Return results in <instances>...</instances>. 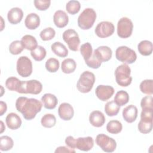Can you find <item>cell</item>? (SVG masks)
<instances>
[{
	"label": "cell",
	"instance_id": "4fadbf2b",
	"mask_svg": "<svg viewBox=\"0 0 153 153\" xmlns=\"http://www.w3.org/2000/svg\"><path fill=\"white\" fill-rule=\"evenodd\" d=\"M75 148L82 151H88L91 150L94 146L93 139L90 136L87 137H79L75 139Z\"/></svg>",
	"mask_w": 153,
	"mask_h": 153
},
{
	"label": "cell",
	"instance_id": "ffe728a7",
	"mask_svg": "<svg viewBox=\"0 0 153 153\" xmlns=\"http://www.w3.org/2000/svg\"><path fill=\"white\" fill-rule=\"evenodd\" d=\"M5 122L7 127L11 130L18 129L22 125V120L20 117L16 113H9L5 118Z\"/></svg>",
	"mask_w": 153,
	"mask_h": 153
},
{
	"label": "cell",
	"instance_id": "74e56055",
	"mask_svg": "<svg viewBox=\"0 0 153 153\" xmlns=\"http://www.w3.org/2000/svg\"><path fill=\"white\" fill-rule=\"evenodd\" d=\"M80 52L85 62L87 61L93 54V48L91 44L89 42H85L82 44L80 47Z\"/></svg>",
	"mask_w": 153,
	"mask_h": 153
},
{
	"label": "cell",
	"instance_id": "7a4b0ae2",
	"mask_svg": "<svg viewBox=\"0 0 153 153\" xmlns=\"http://www.w3.org/2000/svg\"><path fill=\"white\" fill-rule=\"evenodd\" d=\"M131 69L127 64H122L118 66L115 71V81L121 87L128 86L132 81V77L130 76Z\"/></svg>",
	"mask_w": 153,
	"mask_h": 153
},
{
	"label": "cell",
	"instance_id": "8d00e7d4",
	"mask_svg": "<svg viewBox=\"0 0 153 153\" xmlns=\"http://www.w3.org/2000/svg\"><path fill=\"white\" fill-rule=\"evenodd\" d=\"M24 48H25L22 41L19 40L13 41L9 45V51L13 55L20 54Z\"/></svg>",
	"mask_w": 153,
	"mask_h": 153
},
{
	"label": "cell",
	"instance_id": "5b68a950",
	"mask_svg": "<svg viewBox=\"0 0 153 153\" xmlns=\"http://www.w3.org/2000/svg\"><path fill=\"white\" fill-rule=\"evenodd\" d=\"M42 90V84L38 80L31 79L29 81H22L17 91L22 94H38Z\"/></svg>",
	"mask_w": 153,
	"mask_h": 153
},
{
	"label": "cell",
	"instance_id": "681fc988",
	"mask_svg": "<svg viewBox=\"0 0 153 153\" xmlns=\"http://www.w3.org/2000/svg\"><path fill=\"white\" fill-rule=\"evenodd\" d=\"M1 97L2 96V94H3V91H4V88H3V87L2 85H1Z\"/></svg>",
	"mask_w": 153,
	"mask_h": 153
},
{
	"label": "cell",
	"instance_id": "d590c367",
	"mask_svg": "<svg viewBox=\"0 0 153 153\" xmlns=\"http://www.w3.org/2000/svg\"><path fill=\"white\" fill-rule=\"evenodd\" d=\"M21 81H22L15 76H10L6 79L5 86L11 91H17L20 86Z\"/></svg>",
	"mask_w": 153,
	"mask_h": 153
},
{
	"label": "cell",
	"instance_id": "836d02e7",
	"mask_svg": "<svg viewBox=\"0 0 153 153\" xmlns=\"http://www.w3.org/2000/svg\"><path fill=\"white\" fill-rule=\"evenodd\" d=\"M139 88L142 93L148 95H152L153 93V80H143L140 84Z\"/></svg>",
	"mask_w": 153,
	"mask_h": 153
},
{
	"label": "cell",
	"instance_id": "d6986e66",
	"mask_svg": "<svg viewBox=\"0 0 153 153\" xmlns=\"http://www.w3.org/2000/svg\"><path fill=\"white\" fill-rule=\"evenodd\" d=\"M105 117L101 111H93L90 114L89 122L94 127H102L105 124Z\"/></svg>",
	"mask_w": 153,
	"mask_h": 153
},
{
	"label": "cell",
	"instance_id": "44dd1931",
	"mask_svg": "<svg viewBox=\"0 0 153 153\" xmlns=\"http://www.w3.org/2000/svg\"><path fill=\"white\" fill-rule=\"evenodd\" d=\"M40 24L39 16L34 13H31L27 15L25 20V25L26 27L30 30L36 29Z\"/></svg>",
	"mask_w": 153,
	"mask_h": 153
},
{
	"label": "cell",
	"instance_id": "8992f818",
	"mask_svg": "<svg viewBox=\"0 0 153 153\" xmlns=\"http://www.w3.org/2000/svg\"><path fill=\"white\" fill-rule=\"evenodd\" d=\"M116 59L124 64H132L136 59V52L127 46H120L115 51Z\"/></svg>",
	"mask_w": 153,
	"mask_h": 153
},
{
	"label": "cell",
	"instance_id": "9a60e30c",
	"mask_svg": "<svg viewBox=\"0 0 153 153\" xmlns=\"http://www.w3.org/2000/svg\"><path fill=\"white\" fill-rule=\"evenodd\" d=\"M94 54L102 63L109 60L112 55V50L108 46L102 45L94 50Z\"/></svg>",
	"mask_w": 153,
	"mask_h": 153
},
{
	"label": "cell",
	"instance_id": "ab89813d",
	"mask_svg": "<svg viewBox=\"0 0 153 153\" xmlns=\"http://www.w3.org/2000/svg\"><path fill=\"white\" fill-rule=\"evenodd\" d=\"M56 35L55 30L51 27H48L44 29L39 33V36L42 41H49L52 39Z\"/></svg>",
	"mask_w": 153,
	"mask_h": 153
},
{
	"label": "cell",
	"instance_id": "ac0fdd59",
	"mask_svg": "<svg viewBox=\"0 0 153 153\" xmlns=\"http://www.w3.org/2000/svg\"><path fill=\"white\" fill-rule=\"evenodd\" d=\"M23 17V12L20 8L13 7L10 9L7 14L8 22L13 25H16L20 23Z\"/></svg>",
	"mask_w": 153,
	"mask_h": 153
},
{
	"label": "cell",
	"instance_id": "f35d334b",
	"mask_svg": "<svg viewBox=\"0 0 153 153\" xmlns=\"http://www.w3.org/2000/svg\"><path fill=\"white\" fill-rule=\"evenodd\" d=\"M45 66L48 72L51 73L56 72L57 71L60 66L59 61L56 58H50L46 61Z\"/></svg>",
	"mask_w": 153,
	"mask_h": 153
},
{
	"label": "cell",
	"instance_id": "b9f144b4",
	"mask_svg": "<svg viewBox=\"0 0 153 153\" xmlns=\"http://www.w3.org/2000/svg\"><path fill=\"white\" fill-rule=\"evenodd\" d=\"M85 62L89 68L93 69H98L102 64V62L97 59V57H96V56L93 53L91 57Z\"/></svg>",
	"mask_w": 153,
	"mask_h": 153
},
{
	"label": "cell",
	"instance_id": "2e32d148",
	"mask_svg": "<svg viewBox=\"0 0 153 153\" xmlns=\"http://www.w3.org/2000/svg\"><path fill=\"white\" fill-rule=\"evenodd\" d=\"M54 25L59 28L65 27L69 22V17L65 11L63 10L56 11L53 15Z\"/></svg>",
	"mask_w": 153,
	"mask_h": 153
},
{
	"label": "cell",
	"instance_id": "cb8c5ba5",
	"mask_svg": "<svg viewBox=\"0 0 153 153\" xmlns=\"http://www.w3.org/2000/svg\"><path fill=\"white\" fill-rule=\"evenodd\" d=\"M152 43L148 40L141 41L137 45V50L139 53L143 56H148L152 53Z\"/></svg>",
	"mask_w": 153,
	"mask_h": 153
},
{
	"label": "cell",
	"instance_id": "d6a6232c",
	"mask_svg": "<svg viewBox=\"0 0 153 153\" xmlns=\"http://www.w3.org/2000/svg\"><path fill=\"white\" fill-rule=\"evenodd\" d=\"M46 54L47 52L45 48L41 45H38L35 49L30 51L31 56L35 60L38 62L42 60L45 58Z\"/></svg>",
	"mask_w": 153,
	"mask_h": 153
},
{
	"label": "cell",
	"instance_id": "ee69618b",
	"mask_svg": "<svg viewBox=\"0 0 153 153\" xmlns=\"http://www.w3.org/2000/svg\"><path fill=\"white\" fill-rule=\"evenodd\" d=\"M65 143L66 145L70 148L72 149H75V139L72 136H69L68 137H66L65 139Z\"/></svg>",
	"mask_w": 153,
	"mask_h": 153
},
{
	"label": "cell",
	"instance_id": "1f68e13d",
	"mask_svg": "<svg viewBox=\"0 0 153 153\" xmlns=\"http://www.w3.org/2000/svg\"><path fill=\"white\" fill-rule=\"evenodd\" d=\"M41 123L45 128H51L55 126L56 118L52 114H46L41 118Z\"/></svg>",
	"mask_w": 153,
	"mask_h": 153
},
{
	"label": "cell",
	"instance_id": "30bf717a",
	"mask_svg": "<svg viewBox=\"0 0 153 153\" xmlns=\"http://www.w3.org/2000/svg\"><path fill=\"white\" fill-rule=\"evenodd\" d=\"M62 37L71 50L74 51L78 50L80 39L78 34L74 29H69L66 30L63 33Z\"/></svg>",
	"mask_w": 153,
	"mask_h": 153
},
{
	"label": "cell",
	"instance_id": "e575fe53",
	"mask_svg": "<svg viewBox=\"0 0 153 153\" xmlns=\"http://www.w3.org/2000/svg\"><path fill=\"white\" fill-rule=\"evenodd\" d=\"M81 8V4L78 1L71 0L67 2L66 5V10L68 13L74 15L78 13Z\"/></svg>",
	"mask_w": 153,
	"mask_h": 153
},
{
	"label": "cell",
	"instance_id": "f1b7e54d",
	"mask_svg": "<svg viewBox=\"0 0 153 153\" xmlns=\"http://www.w3.org/2000/svg\"><path fill=\"white\" fill-rule=\"evenodd\" d=\"M120 109V106L117 105L114 100L108 102L105 105V111L109 117L117 115Z\"/></svg>",
	"mask_w": 153,
	"mask_h": 153
},
{
	"label": "cell",
	"instance_id": "d4e9b609",
	"mask_svg": "<svg viewBox=\"0 0 153 153\" xmlns=\"http://www.w3.org/2000/svg\"><path fill=\"white\" fill-rule=\"evenodd\" d=\"M52 51L60 57H65L68 54V50L66 46L60 42H55L51 45Z\"/></svg>",
	"mask_w": 153,
	"mask_h": 153
},
{
	"label": "cell",
	"instance_id": "bcb514c9",
	"mask_svg": "<svg viewBox=\"0 0 153 153\" xmlns=\"http://www.w3.org/2000/svg\"><path fill=\"white\" fill-rule=\"evenodd\" d=\"M7 103L3 101L0 102V115L2 116L7 111Z\"/></svg>",
	"mask_w": 153,
	"mask_h": 153
},
{
	"label": "cell",
	"instance_id": "52a82bcc",
	"mask_svg": "<svg viewBox=\"0 0 153 153\" xmlns=\"http://www.w3.org/2000/svg\"><path fill=\"white\" fill-rule=\"evenodd\" d=\"M96 143L106 152H112L117 147V143L115 139L103 133L97 135Z\"/></svg>",
	"mask_w": 153,
	"mask_h": 153
},
{
	"label": "cell",
	"instance_id": "9c48e42d",
	"mask_svg": "<svg viewBox=\"0 0 153 153\" xmlns=\"http://www.w3.org/2000/svg\"><path fill=\"white\" fill-rule=\"evenodd\" d=\"M16 69L18 74L22 77L29 76L32 73V63L27 56H21L17 61Z\"/></svg>",
	"mask_w": 153,
	"mask_h": 153
},
{
	"label": "cell",
	"instance_id": "6da1fadb",
	"mask_svg": "<svg viewBox=\"0 0 153 153\" xmlns=\"http://www.w3.org/2000/svg\"><path fill=\"white\" fill-rule=\"evenodd\" d=\"M42 103L35 98L19 97L16 102V108L26 120L33 119L42 109Z\"/></svg>",
	"mask_w": 153,
	"mask_h": 153
},
{
	"label": "cell",
	"instance_id": "4dcf8cb0",
	"mask_svg": "<svg viewBox=\"0 0 153 153\" xmlns=\"http://www.w3.org/2000/svg\"><path fill=\"white\" fill-rule=\"evenodd\" d=\"M14 145L12 138L8 136H2L0 137V149L2 151L10 150Z\"/></svg>",
	"mask_w": 153,
	"mask_h": 153
},
{
	"label": "cell",
	"instance_id": "f546056e",
	"mask_svg": "<svg viewBox=\"0 0 153 153\" xmlns=\"http://www.w3.org/2000/svg\"><path fill=\"white\" fill-rule=\"evenodd\" d=\"M122 129V124L118 120H111L106 125L107 131L111 134H118L121 131Z\"/></svg>",
	"mask_w": 153,
	"mask_h": 153
},
{
	"label": "cell",
	"instance_id": "83f0119b",
	"mask_svg": "<svg viewBox=\"0 0 153 153\" xmlns=\"http://www.w3.org/2000/svg\"><path fill=\"white\" fill-rule=\"evenodd\" d=\"M114 101L119 106H123L128 102L129 95L128 93L124 90L118 91L115 94Z\"/></svg>",
	"mask_w": 153,
	"mask_h": 153
},
{
	"label": "cell",
	"instance_id": "e0dca14e",
	"mask_svg": "<svg viewBox=\"0 0 153 153\" xmlns=\"http://www.w3.org/2000/svg\"><path fill=\"white\" fill-rule=\"evenodd\" d=\"M137 113L138 110L137 107L133 105H130L123 109V117L126 122L131 123L136 120Z\"/></svg>",
	"mask_w": 153,
	"mask_h": 153
},
{
	"label": "cell",
	"instance_id": "7bdbcfd3",
	"mask_svg": "<svg viewBox=\"0 0 153 153\" xmlns=\"http://www.w3.org/2000/svg\"><path fill=\"white\" fill-rule=\"evenodd\" d=\"M152 96L151 95L143 97L140 102V106L142 109H153L152 108Z\"/></svg>",
	"mask_w": 153,
	"mask_h": 153
},
{
	"label": "cell",
	"instance_id": "8fae6325",
	"mask_svg": "<svg viewBox=\"0 0 153 153\" xmlns=\"http://www.w3.org/2000/svg\"><path fill=\"white\" fill-rule=\"evenodd\" d=\"M115 30V27L112 22L108 21H103L97 24L94 32L96 35L100 38H105L111 36Z\"/></svg>",
	"mask_w": 153,
	"mask_h": 153
},
{
	"label": "cell",
	"instance_id": "60d3db41",
	"mask_svg": "<svg viewBox=\"0 0 153 153\" xmlns=\"http://www.w3.org/2000/svg\"><path fill=\"white\" fill-rule=\"evenodd\" d=\"M35 7L38 10L45 11L48 9L51 4L50 0H35L33 1Z\"/></svg>",
	"mask_w": 153,
	"mask_h": 153
},
{
	"label": "cell",
	"instance_id": "7c38bea8",
	"mask_svg": "<svg viewBox=\"0 0 153 153\" xmlns=\"http://www.w3.org/2000/svg\"><path fill=\"white\" fill-rule=\"evenodd\" d=\"M114 88L111 85H99L95 90L96 96L102 101H106L114 93Z\"/></svg>",
	"mask_w": 153,
	"mask_h": 153
},
{
	"label": "cell",
	"instance_id": "277c9868",
	"mask_svg": "<svg viewBox=\"0 0 153 153\" xmlns=\"http://www.w3.org/2000/svg\"><path fill=\"white\" fill-rule=\"evenodd\" d=\"M95 80V75L93 73L88 71H84L80 75L76 84V88L81 93H88L92 89Z\"/></svg>",
	"mask_w": 153,
	"mask_h": 153
},
{
	"label": "cell",
	"instance_id": "603a6c76",
	"mask_svg": "<svg viewBox=\"0 0 153 153\" xmlns=\"http://www.w3.org/2000/svg\"><path fill=\"white\" fill-rule=\"evenodd\" d=\"M137 128L139 131L142 133L147 134L150 133L152 129V118H140Z\"/></svg>",
	"mask_w": 153,
	"mask_h": 153
},
{
	"label": "cell",
	"instance_id": "7dc6e473",
	"mask_svg": "<svg viewBox=\"0 0 153 153\" xmlns=\"http://www.w3.org/2000/svg\"><path fill=\"white\" fill-rule=\"evenodd\" d=\"M5 130V127L4 125V123L1 121V133H2Z\"/></svg>",
	"mask_w": 153,
	"mask_h": 153
},
{
	"label": "cell",
	"instance_id": "5bb4252c",
	"mask_svg": "<svg viewBox=\"0 0 153 153\" xmlns=\"http://www.w3.org/2000/svg\"><path fill=\"white\" fill-rule=\"evenodd\" d=\"M58 114L61 119L69 121L72 118L74 115V110L71 105L68 103H61L58 108Z\"/></svg>",
	"mask_w": 153,
	"mask_h": 153
},
{
	"label": "cell",
	"instance_id": "c3c4849f",
	"mask_svg": "<svg viewBox=\"0 0 153 153\" xmlns=\"http://www.w3.org/2000/svg\"><path fill=\"white\" fill-rule=\"evenodd\" d=\"M1 31H2L4 29V20L2 17H1Z\"/></svg>",
	"mask_w": 153,
	"mask_h": 153
},
{
	"label": "cell",
	"instance_id": "3957f363",
	"mask_svg": "<svg viewBox=\"0 0 153 153\" xmlns=\"http://www.w3.org/2000/svg\"><path fill=\"white\" fill-rule=\"evenodd\" d=\"M96 19V13L91 8H85L78 17V25L83 29H90L94 25Z\"/></svg>",
	"mask_w": 153,
	"mask_h": 153
},
{
	"label": "cell",
	"instance_id": "f6af8a7d",
	"mask_svg": "<svg viewBox=\"0 0 153 153\" xmlns=\"http://www.w3.org/2000/svg\"><path fill=\"white\" fill-rule=\"evenodd\" d=\"M56 153L57 152H67V153H72V152H75V151L74 149L70 148L69 147H66L65 146H59L56 148V149L54 151Z\"/></svg>",
	"mask_w": 153,
	"mask_h": 153
},
{
	"label": "cell",
	"instance_id": "484cf974",
	"mask_svg": "<svg viewBox=\"0 0 153 153\" xmlns=\"http://www.w3.org/2000/svg\"><path fill=\"white\" fill-rule=\"evenodd\" d=\"M24 48L26 50L32 51L38 46V43L36 38L30 35H25L22 38L21 40Z\"/></svg>",
	"mask_w": 153,
	"mask_h": 153
},
{
	"label": "cell",
	"instance_id": "4316f807",
	"mask_svg": "<svg viewBox=\"0 0 153 153\" xmlns=\"http://www.w3.org/2000/svg\"><path fill=\"white\" fill-rule=\"evenodd\" d=\"M76 67V63L75 61L71 58L65 59L61 65V69L65 74H71L74 72Z\"/></svg>",
	"mask_w": 153,
	"mask_h": 153
},
{
	"label": "cell",
	"instance_id": "7402d4cb",
	"mask_svg": "<svg viewBox=\"0 0 153 153\" xmlns=\"http://www.w3.org/2000/svg\"><path fill=\"white\" fill-rule=\"evenodd\" d=\"M43 106L47 109H54L58 103L56 96L51 93H45L41 97Z\"/></svg>",
	"mask_w": 153,
	"mask_h": 153
},
{
	"label": "cell",
	"instance_id": "ba28073f",
	"mask_svg": "<svg viewBox=\"0 0 153 153\" xmlns=\"http://www.w3.org/2000/svg\"><path fill=\"white\" fill-rule=\"evenodd\" d=\"M133 24L131 20L126 17L121 18L117 23V35L120 38H127L131 35Z\"/></svg>",
	"mask_w": 153,
	"mask_h": 153
}]
</instances>
